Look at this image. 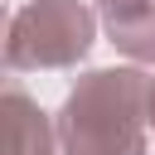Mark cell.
Returning a JSON list of instances; mask_svg holds the SVG:
<instances>
[{"mask_svg": "<svg viewBox=\"0 0 155 155\" xmlns=\"http://www.w3.org/2000/svg\"><path fill=\"white\" fill-rule=\"evenodd\" d=\"M107 39L136 58V63H155V0H92Z\"/></svg>", "mask_w": 155, "mask_h": 155, "instance_id": "277c9868", "label": "cell"}, {"mask_svg": "<svg viewBox=\"0 0 155 155\" xmlns=\"http://www.w3.org/2000/svg\"><path fill=\"white\" fill-rule=\"evenodd\" d=\"M97 39V15L87 0H29L15 10L5 34V63L24 68H73Z\"/></svg>", "mask_w": 155, "mask_h": 155, "instance_id": "7a4b0ae2", "label": "cell"}, {"mask_svg": "<svg viewBox=\"0 0 155 155\" xmlns=\"http://www.w3.org/2000/svg\"><path fill=\"white\" fill-rule=\"evenodd\" d=\"M145 73L97 68L78 78L58 111L63 155H145Z\"/></svg>", "mask_w": 155, "mask_h": 155, "instance_id": "6da1fadb", "label": "cell"}, {"mask_svg": "<svg viewBox=\"0 0 155 155\" xmlns=\"http://www.w3.org/2000/svg\"><path fill=\"white\" fill-rule=\"evenodd\" d=\"M53 140H58V126H48L39 102L10 82L0 97V150L5 155H53Z\"/></svg>", "mask_w": 155, "mask_h": 155, "instance_id": "3957f363", "label": "cell"}, {"mask_svg": "<svg viewBox=\"0 0 155 155\" xmlns=\"http://www.w3.org/2000/svg\"><path fill=\"white\" fill-rule=\"evenodd\" d=\"M145 121H150V131H155V73H150V82H145Z\"/></svg>", "mask_w": 155, "mask_h": 155, "instance_id": "5b68a950", "label": "cell"}]
</instances>
